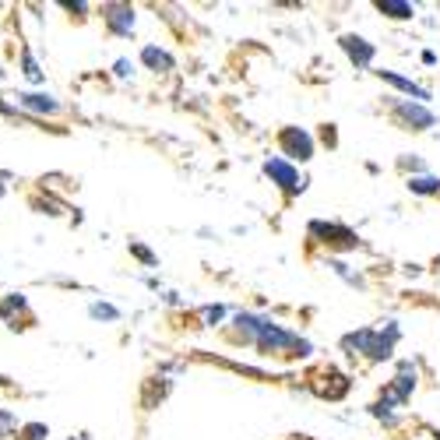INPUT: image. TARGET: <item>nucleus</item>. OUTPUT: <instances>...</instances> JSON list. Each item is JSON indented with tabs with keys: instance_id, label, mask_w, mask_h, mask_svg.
Returning <instances> with one entry per match:
<instances>
[{
	"instance_id": "f257e3e1",
	"label": "nucleus",
	"mask_w": 440,
	"mask_h": 440,
	"mask_svg": "<svg viewBox=\"0 0 440 440\" xmlns=\"http://www.w3.org/2000/svg\"><path fill=\"white\" fill-rule=\"evenodd\" d=\"M395 339H398V327H395V324H391V335H388V339L377 335V332H370V327H363V332H356V335H345L342 345L352 349V356H356V352H366L370 359H388L391 349H395Z\"/></svg>"
},
{
	"instance_id": "f03ea898",
	"label": "nucleus",
	"mask_w": 440,
	"mask_h": 440,
	"mask_svg": "<svg viewBox=\"0 0 440 440\" xmlns=\"http://www.w3.org/2000/svg\"><path fill=\"white\" fill-rule=\"evenodd\" d=\"M313 391H317L320 398H327V402H339V398H345V391H349V377L339 373L335 366H327V370H320V373L313 377Z\"/></svg>"
},
{
	"instance_id": "7ed1b4c3",
	"label": "nucleus",
	"mask_w": 440,
	"mask_h": 440,
	"mask_svg": "<svg viewBox=\"0 0 440 440\" xmlns=\"http://www.w3.org/2000/svg\"><path fill=\"white\" fill-rule=\"evenodd\" d=\"M395 120L405 124L409 131H430L437 124L433 113L426 106H419V102H395Z\"/></svg>"
},
{
	"instance_id": "20e7f679",
	"label": "nucleus",
	"mask_w": 440,
	"mask_h": 440,
	"mask_svg": "<svg viewBox=\"0 0 440 440\" xmlns=\"http://www.w3.org/2000/svg\"><path fill=\"white\" fill-rule=\"evenodd\" d=\"M264 173H268L275 184H279L286 194H300V190L307 187V184H303V177L289 166V162H282V158H268V162H264Z\"/></svg>"
},
{
	"instance_id": "39448f33",
	"label": "nucleus",
	"mask_w": 440,
	"mask_h": 440,
	"mask_svg": "<svg viewBox=\"0 0 440 440\" xmlns=\"http://www.w3.org/2000/svg\"><path fill=\"white\" fill-rule=\"evenodd\" d=\"M279 145H282V152H286L289 158H300V162H307V158L313 155V138H310L307 131H300V127H286V131L279 134Z\"/></svg>"
},
{
	"instance_id": "423d86ee",
	"label": "nucleus",
	"mask_w": 440,
	"mask_h": 440,
	"mask_svg": "<svg viewBox=\"0 0 440 440\" xmlns=\"http://www.w3.org/2000/svg\"><path fill=\"white\" fill-rule=\"evenodd\" d=\"M310 236H320V243L342 247V250H352L359 243L352 229H345V226H327V222H310Z\"/></svg>"
},
{
	"instance_id": "0eeeda50",
	"label": "nucleus",
	"mask_w": 440,
	"mask_h": 440,
	"mask_svg": "<svg viewBox=\"0 0 440 440\" xmlns=\"http://www.w3.org/2000/svg\"><path fill=\"white\" fill-rule=\"evenodd\" d=\"M106 25L113 28V32H120V35H127L134 28V8H127V4H109L106 8Z\"/></svg>"
},
{
	"instance_id": "6e6552de",
	"label": "nucleus",
	"mask_w": 440,
	"mask_h": 440,
	"mask_svg": "<svg viewBox=\"0 0 440 440\" xmlns=\"http://www.w3.org/2000/svg\"><path fill=\"white\" fill-rule=\"evenodd\" d=\"M342 49L352 57L356 67H366V64L373 60V46H370L366 39H359V35H342Z\"/></svg>"
},
{
	"instance_id": "1a4fd4ad",
	"label": "nucleus",
	"mask_w": 440,
	"mask_h": 440,
	"mask_svg": "<svg viewBox=\"0 0 440 440\" xmlns=\"http://www.w3.org/2000/svg\"><path fill=\"white\" fill-rule=\"evenodd\" d=\"M384 81H391L395 88H402V92H409V95H416V102H423V99H430V92L426 88H419L416 81H409V78H402V74H395V71H377Z\"/></svg>"
},
{
	"instance_id": "9d476101",
	"label": "nucleus",
	"mask_w": 440,
	"mask_h": 440,
	"mask_svg": "<svg viewBox=\"0 0 440 440\" xmlns=\"http://www.w3.org/2000/svg\"><path fill=\"white\" fill-rule=\"evenodd\" d=\"M377 11L388 15V18H398V22H405V18L416 15V8L405 4V0H377Z\"/></svg>"
},
{
	"instance_id": "9b49d317",
	"label": "nucleus",
	"mask_w": 440,
	"mask_h": 440,
	"mask_svg": "<svg viewBox=\"0 0 440 440\" xmlns=\"http://www.w3.org/2000/svg\"><path fill=\"white\" fill-rule=\"evenodd\" d=\"M141 60L152 67V71H173V57L166 49H155V46H145V53H141Z\"/></svg>"
},
{
	"instance_id": "f8f14e48",
	"label": "nucleus",
	"mask_w": 440,
	"mask_h": 440,
	"mask_svg": "<svg viewBox=\"0 0 440 440\" xmlns=\"http://www.w3.org/2000/svg\"><path fill=\"white\" fill-rule=\"evenodd\" d=\"M22 99V106H28V109H39V113H57V102H53L49 95H18Z\"/></svg>"
},
{
	"instance_id": "ddd939ff",
	"label": "nucleus",
	"mask_w": 440,
	"mask_h": 440,
	"mask_svg": "<svg viewBox=\"0 0 440 440\" xmlns=\"http://www.w3.org/2000/svg\"><path fill=\"white\" fill-rule=\"evenodd\" d=\"M409 190H416V194H440V180L437 177H412Z\"/></svg>"
},
{
	"instance_id": "4468645a",
	"label": "nucleus",
	"mask_w": 440,
	"mask_h": 440,
	"mask_svg": "<svg viewBox=\"0 0 440 440\" xmlns=\"http://www.w3.org/2000/svg\"><path fill=\"white\" fill-rule=\"evenodd\" d=\"M22 64H25V78H28V81H42V71L35 67L32 53H22Z\"/></svg>"
},
{
	"instance_id": "2eb2a0df",
	"label": "nucleus",
	"mask_w": 440,
	"mask_h": 440,
	"mask_svg": "<svg viewBox=\"0 0 440 440\" xmlns=\"http://www.w3.org/2000/svg\"><path fill=\"white\" fill-rule=\"evenodd\" d=\"M92 317H102V320H117L120 313L109 307V303H92Z\"/></svg>"
},
{
	"instance_id": "dca6fc26",
	"label": "nucleus",
	"mask_w": 440,
	"mask_h": 440,
	"mask_svg": "<svg viewBox=\"0 0 440 440\" xmlns=\"http://www.w3.org/2000/svg\"><path fill=\"white\" fill-rule=\"evenodd\" d=\"M22 433H25L22 440H42V437H46V426H42V423H28Z\"/></svg>"
},
{
	"instance_id": "f3484780",
	"label": "nucleus",
	"mask_w": 440,
	"mask_h": 440,
	"mask_svg": "<svg viewBox=\"0 0 440 440\" xmlns=\"http://www.w3.org/2000/svg\"><path fill=\"white\" fill-rule=\"evenodd\" d=\"M131 250H134V254H138V257H141L145 264H155V254H152V250H145L141 243H131Z\"/></svg>"
},
{
	"instance_id": "a211bd4d",
	"label": "nucleus",
	"mask_w": 440,
	"mask_h": 440,
	"mask_svg": "<svg viewBox=\"0 0 440 440\" xmlns=\"http://www.w3.org/2000/svg\"><path fill=\"white\" fill-rule=\"evenodd\" d=\"M204 320L208 324H218V320H222V307H204Z\"/></svg>"
},
{
	"instance_id": "6ab92c4d",
	"label": "nucleus",
	"mask_w": 440,
	"mask_h": 440,
	"mask_svg": "<svg viewBox=\"0 0 440 440\" xmlns=\"http://www.w3.org/2000/svg\"><path fill=\"white\" fill-rule=\"evenodd\" d=\"M11 423H15V419H11V416H8V412H0V437H4V430H8V426H11Z\"/></svg>"
},
{
	"instance_id": "aec40b11",
	"label": "nucleus",
	"mask_w": 440,
	"mask_h": 440,
	"mask_svg": "<svg viewBox=\"0 0 440 440\" xmlns=\"http://www.w3.org/2000/svg\"><path fill=\"white\" fill-rule=\"evenodd\" d=\"M320 138H324V141H327V145H335V131H332V124H327V127H324V131H320Z\"/></svg>"
},
{
	"instance_id": "412c9836",
	"label": "nucleus",
	"mask_w": 440,
	"mask_h": 440,
	"mask_svg": "<svg viewBox=\"0 0 440 440\" xmlns=\"http://www.w3.org/2000/svg\"><path fill=\"white\" fill-rule=\"evenodd\" d=\"M117 74H120V78H127V74H131V64H127V60H120V64H117Z\"/></svg>"
},
{
	"instance_id": "4be33fe9",
	"label": "nucleus",
	"mask_w": 440,
	"mask_h": 440,
	"mask_svg": "<svg viewBox=\"0 0 440 440\" xmlns=\"http://www.w3.org/2000/svg\"><path fill=\"white\" fill-rule=\"evenodd\" d=\"M437 271H440V257H437Z\"/></svg>"
},
{
	"instance_id": "5701e85b",
	"label": "nucleus",
	"mask_w": 440,
	"mask_h": 440,
	"mask_svg": "<svg viewBox=\"0 0 440 440\" xmlns=\"http://www.w3.org/2000/svg\"><path fill=\"white\" fill-rule=\"evenodd\" d=\"M0 194H4V184H0Z\"/></svg>"
},
{
	"instance_id": "b1692460",
	"label": "nucleus",
	"mask_w": 440,
	"mask_h": 440,
	"mask_svg": "<svg viewBox=\"0 0 440 440\" xmlns=\"http://www.w3.org/2000/svg\"><path fill=\"white\" fill-rule=\"evenodd\" d=\"M0 74H4V71H0Z\"/></svg>"
}]
</instances>
